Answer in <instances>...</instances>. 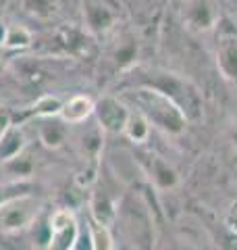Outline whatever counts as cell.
I'll return each instance as SVG.
<instances>
[{
  "mask_svg": "<svg viewBox=\"0 0 237 250\" xmlns=\"http://www.w3.org/2000/svg\"><path fill=\"white\" fill-rule=\"evenodd\" d=\"M125 103H131L136 111L141 113L150 123L160 127L169 134H179L185 127L187 115L183 113L175 100L167 96L164 92L150 88V85H138L136 90H129L123 94Z\"/></svg>",
  "mask_w": 237,
  "mask_h": 250,
  "instance_id": "obj_1",
  "label": "cell"
},
{
  "mask_svg": "<svg viewBox=\"0 0 237 250\" xmlns=\"http://www.w3.org/2000/svg\"><path fill=\"white\" fill-rule=\"evenodd\" d=\"M40 208L42 205L34 198V194L9 202L0 208V229L6 233H17L31 228L40 217Z\"/></svg>",
  "mask_w": 237,
  "mask_h": 250,
  "instance_id": "obj_2",
  "label": "cell"
},
{
  "mask_svg": "<svg viewBox=\"0 0 237 250\" xmlns=\"http://www.w3.org/2000/svg\"><path fill=\"white\" fill-rule=\"evenodd\" d=\"M50 225V236L46 242V250H73L79 238V223L69 208L54 210L52 217L48 219Z\"/></svg>",
  "mask_w": 237,
  "mask_h": 250,
  "instance_id": "obj_3",
  "label": "cell"
},
{
  "mask_svg": "<svg viewBox=\"0 0 237 250\" xmlns=\"http://www.w3.org/2000/svg\"><path fill=\"white\" fill-rule=\"evenodd\" d=\"M129 106L123 98L117 96H104L100 98L94 106V115L98 119V125L106 134H123L125 125L129 119Z\"/></svg>",
  "mask_w": 237,
  "mask_h": 250,
  "instance_id": "obj_4",
  "label": "cell"
},
{
  "mask_svg": "<svg viewBox=\"0 0 237 250\" xmlns=\"http://www.w3.org/2000/svg\"><path fill=\"white\" fill-rule=\"evenodd\" d=\"M118 13L108 0H83V23L94 36H102L117 25Z\"/></svg>",
  "mask_w": 237,
  "mask_h": 250,
  "instance_id": "obj_5",
  "label": "cell"
},
{
  "mask_svg": "<svg viewBox=\"0 0 237 250\" xmlns=\"http://www.w3.org/2000/svg\"><path fill=\"white\" fill-rule=\"evenodd\" d=\"M183 19L189 29L210 31L218 23V9L215 0H187Z\"/></svg>",
  "mask_w": 237,
  "mask_h": 250,
  "instance_id": "obj_6",
  "label": "cell"
},
{
  "mask_svg": "<svg viewBox=\"0 0 237 250\" xmlns=\"http://www.w3.org/2000/svg\"><path fill=\"white\" fill-rule=\"evenodd\" d=\"M69 138V129L67 123L60 119V117H40L38 123V140L42 142L46 148L50 150H59V148L65 146Z\"/></svg>",
  "mask_w": 237,
  "mask_h": 250,
  "instance_id": "obj_7",
  "label": "cell"
},
{
  "mask_svg": "<svg viewBox=\"0 0 237 250\" xmlns=\"http://www.w3.org/2000/svg\"><path fill=\"white\" fill-rule=\"evenodd\" d=\"M54 46L62 52V54H69V57H83V54L90 52V36H85L83 31H79L75 27H65V29H59L54 34Z\"/></svg>",
  "mask_w": 237,
  "mask_h": 250,
  "instance_id": "obj_8",
  "label": "cell"
},
{
  "mask_svg": "<svg viewBox=\"0 0 237 250\" xmlns=\"http://www.w3.org/2000/svg\"><path fill=\"white\" fill-rule=\"evenodd\" d=\"M94 106H96V103L90 96L77 94V96H71L69 100L62 103L59 117L67 125H79V123H85L94 115Z\"/></svg>",
  "mask_w": 237,
  "mask_h": 250,
  "instance_id": "obj_9",
  "label": "cell"
},
{
  "mask_svg": "<svg viewBox=\"0 0 237 250\" xmlns=\"http://www.w3.org/2000/svg\"><path fill=\"white\" fill-rule=\"evenodd\" d=\"M217 65L227 80L237 82V38H223L218 42Z\"/></svg>",
  "mask_w": 237,
  "mask_h": 250,
  "instance_id": "obj_10",
  "label": "cell"
},
{
  "mask_svg": "<svg viewBox=\"0 0 237 250\" xmlns=\"http://www.w3.org/2000/svg\"><path fill=\"white\" fill-rule=\"evenodd\" d=\"M27 148V138L19 125L11 123L0 138V163H6Z\"/></svg>",
  "mask_w": 237,
  "mask_h": 250,
  "instance_id": "obj_11",
  "label": "cell"
},
{
  "mask_svg": "<svg viewBox=\"0 0 237 250\" xmlns=\"http://www.w3.org/2000/svg\"><path fill=\"white\" fill-rule=\"evenodd\" d=\"M0 171L6 173V182H27L31 173H34V161L23 150L21 154L15 156V159L0 163Z\"/></svg>",
  "mask_w": 237,
  "mask_h": 250,
  "instance_id": "obj_12",
  "label": "cell"
},
{
  "mask_svg": "<svg viewBox=\"0 0 237 250\" xmlns=\"http://www.w3.org/2000/svg\"><path fill=\"white\" fill-rule=\"evenodd\" d=\"M125 136H127L131 142L136 144H141L146 142V140L150 138V121L146 119L141 113L138 111H131L129 113V119H127V125H125Z\"/></svg>",
  "mask_w": 237,
  "mask_h": 250,
  "instance_id": "obj_13",
  "label": "cell"
},
{
  "mask_svg": "<svg viewBox=\"0 0 237 250\" xmlns=\"http://www.w3.org/2000/svg\"><path fill=\"white\" fill-rule=\"evenodd\" d=\"M34 186L27 182H0V208L6 207L9 202L23 198V196H29Z\"/></svg>",
  "mask_w": 237,
  "mask_h": 250,
  "instance_id": "obj_14",
  "label": "cell"
},
{
  "mask_svg": "<svg viewBox=\"0 0 237 250\" xmlns=\"http://www.w3.org/2000/svg\"><path fill=\"white\" fill-rule=\"evenodd\" d=\"M34 44V34L23 27V25H13L6 31V40H4V48H11V50H21V48H27V46Z\"/></svg>",
  "mask_w": 237,
  "mask_h": 250,
  "instance_id": "obj_15",
  "label": "cell"
},
{
  "mask_svg": "<svg viewBox=\"0 0 237 250\" xmlns=\"http://www.w3.org/2000/svg\"><path fill=\"white\" fill-rule=\"evenodd\" d=\"M88 231H90L92 250H113V238H110V229L106 225H102L92 219L88 225Z\"/></svg>",
  "mask_w": 237,
  "mask_h": 250,
  "instance_id": "obj_16",
  "label": "cell"
},
{
  "mask_svg": "<svg viewBox=\"0 0 237 250\" xmlns=\"http://www.w3.org/2000/svg\"><path fill=\"white\" fill-rule=\"evenodd\" d=\"M92 219L98 221L102 225L110 228V223L115 221V208H113V202H110L106 196H96L92 200Z\"/></svg>",
  "mask_w": 237,
  "mask_h": 250,
  "instance_id": "obj_17",
  "label": "cell"
},
{
  "mask_svg": "<svg viewBox=\"0 0 237 250\" xmlns=\"http://www.w3.org/2000/svg\"><path fill=\"white\" fill-rule=\"evenodd\" d=\"M60 106H62V103L57 98V96H42L38 100V103L34 104V113L36 117H57L59 113H60Z\"/></svg>",
  "mask_w": 237,
  "mask_h": 250,
  "instance_id": "obj_18",
  "label": "cell"
},
{
  "mask_svg": "<svg viewBox=\"0 0 237 250\" xmlns=\"http://www.w3.org/2000/svg\"><path fill=\"white\" fill-rule=\"evenodd\" d=\"M25 6L31 15H36V17H50L54 13L57 2H54V0H25Z\"/></svg>",
  "mask_w": 237,
  "mask_h": 250,
  "instance_id": "obj_19",
  "label": "cell"
},
{
  "mask_svg": "<svg viewBox=\"0 0 237 250\" xmlns=\"http://www.w3.org/2000/svg\"><path fill=\"white\" fill-rule=\"evenodd\" d=\"M136 52H138L136 42H133V40H127L125 44H121V48L117 50L115 59H117L118 65H129V62H131L133 59H136Z\"/></svg>",
  "mask_w": 237,
  "mask_h": 250,
  "instance_id": "obj_20",
  "label": "cell"
},
{
  "mask_svg": "<svg viewBox=\"0 0 237 250\" xmlns=\"http://www.w3.org/2000/svg\"><path fill=\"white\" fill-rule=\"evenodd\" d=\"M13 121H11V113L4 111V108H0V138H2V134L6 131V127H9Z\"/></svg>",
  "mask_w": 237,
  "mask_h": 250,
  "instance_id": "obj_21",
  "label": "cell"
},
{
  "mask_svg": "<svg viewBox=\"0 0 237 250\" xmlns=\"http://www.w3.org/2000/svg\"><path fill=\"white\" fill-rule=\"evenodd\" d=\"M227 225L237 233V202L231 207V210H229V215H227Z\"/></svg>",
  "mask_w": 237,
  "mask_h": 250,
  "instance_id": "obj_22",
  "label": "cell"
},
{
  "mask_svg": "<svg viewBox=\"0 0 237 250\" xmlns=\"http://www.w3.org/2000/svg\"><path fill=\"white\" fill-rule=\"evenodd\" d=\"M6 31H9V27L4 25V21L0 19V46H4V40H6Z\"/></svg>",
  "mask_w": 237,
  "mask_h": 250,
  "instance_id": "obj_23",
  "label": "cell"
},
{
  "mask_svg": "<svg viewBox=\"0 0 237 250\" xmlns=\"http://www.w3.org/2000/svg\"><path fill=\"white\" fill-rule=\"evenodd\" d=\"M225 250H237V238H231V240H229Z\"/></svg>",
  "mask_w": 237,
  "mask_h": 250,
  "instance_id": "obj_24",
  "label": "cell"
},
{
  "mask_svg": "<svg viewBox=\"0 0 237 250\" xmlns=\"http://www.w3.org/2000/svg\"><path fill=\"white\" fill-rule=\"evenodd\" d=\"M2 54H4V46H0V61H2Z\"/></svg>",
  "mask_w": 237,
  "mask_h": 250,
  "instance_id": "obj_25",
  "label": "cell"
}]
</instances>
